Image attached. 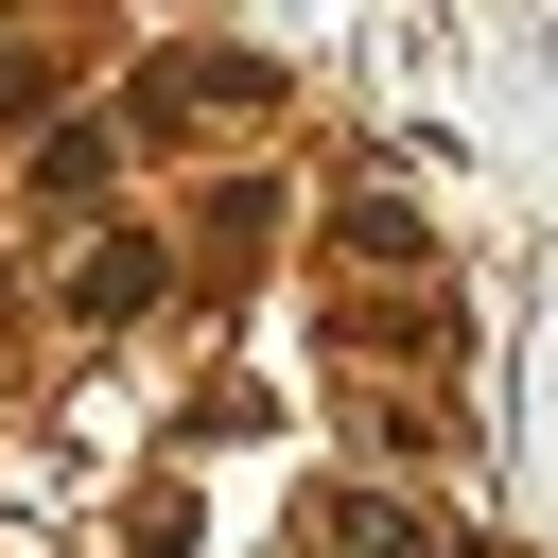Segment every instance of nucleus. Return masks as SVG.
<instances>
[{
	"label": "nucleus",
	"instance_id": "f257e3e1",
	"mask_svg": "<svg viewBox=\"0 0 558 558\" xmlns=\"http://www.w3.org/2000/svg\"><path fill=\"white\" fill-rule=\"evenodd\" d=\"M331 558H418V523L401 506H331Z\"/></svg>",
	"mask_w": 558,
	"mask_h": 558
}]
</instances>
